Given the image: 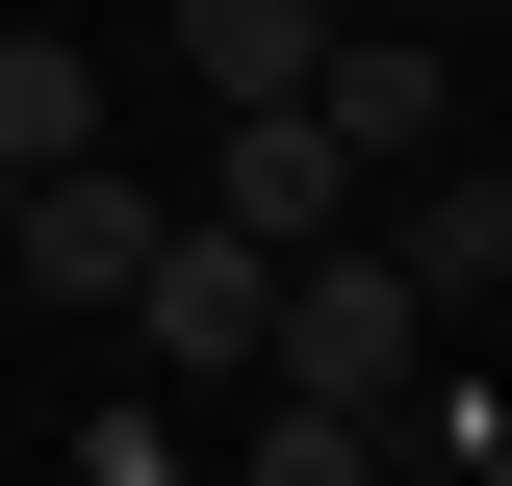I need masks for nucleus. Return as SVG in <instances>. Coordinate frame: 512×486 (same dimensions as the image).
Returning <instances> with one entry per match:
<instances>
[{"instance_id": "obj_1", "label": "nucleus", "mask_w": 512, "mask_h": 486, "mask_svg": "<svg viewBox=\"0 0 512 486\" xmlns=\"http://www.w3.org/2000/svg\"><path fill=\"white\" fill-rule=\"evenodd\" d=\"M256 384H282V410H410V384H436V307L384 282V231H333V256H282V307H256Z\"/></svg>"}, {"instance_id": "obj_2", "label": "nucleus", "mask_w": 512, "mask_h": 486, "mask_svg": "<svg viewBox=\"0 0 512 486\" xmlns=\"http://www.w3.org/2000/svg\"><path fill=\"white\" fill-rule=\"evenodd\" d=\"M180 205H205L231 256H333V231H359V154H333L308 103H256V128H205V154H180Z\"/></svg>"}, {"instance_id": "obj_3", "label": "nucleus", "mask_w": 512, "mask_h": 486, "mask_svg": "<svg viewBox=\"0 0 512 486\" xmlns=\"http://www.w3.org/2000/svg\"><path fill=\"white\" fill-rule=\"evenodd\" d=\"M154 231H180V180H154V154H77V180H26V205H0V282L128 307V282H154Z\"/></svg>"}, {"instance_id": "obj_4", "label": "nucleus", "mask_w": 512, "mask_h": 486, "mask_svg": "<svg viewBox=\"0 0 512 486\" xmlns=\"http://www.w3.org/2000/svg\"><path fill=\"white\" fill-rule=\"evenodd\" d=\"M308 128L359 154V180H410V154H461V52H436V26H333V77H308Z\"/></svg>"}, {"instance_id": "obj_5", "label": "nucleus", "mask_w": 512, "mask_h": 486, "mask_svg": "<svg viewBox=\"0 0 512 486\" xmlns=\"http://www.w3.org/2000/svg\"><path fill=\"white\" fill-rule=\"evenodd\" d=\"M256 307H282V256H231V231L180 205V231H154V282H128V333H154V384H231Z\"/></svg>"}, {"instance_id": "obj_6", "label": "nucleus", "mask_w": 512, "mask_h": 486, "mask_svg": "<svg viewBox=\"0 0 512 486\" xmlns=\"http://www.w3.org/2000/svg\"><path fill=\"white\" fill-rule=\"evenodd\" d=\"M77 154H128V77L77 52V26H0V205L77 180Z\"/></svg>"}, {"instance_id": "obj_7", "label": "nucleus", "mask_w": 512, "mask_h": 486, "mask_svg": "<svg viewBox=\"0 0 512 486\" xmlns=\"http://www.w3.org/2000/svg\"><path fill=\"white\" fill-rule=\"evenodd\" d=\"M154 26H180L205 128H256V103H308V77H333V0H154Z\"/></svg>"}, {"instance_id": "obj_8", "label": "nucleus", "mask_w": 512, "mask_h": 486, "mask_svg": "<svg viewBox=\"0 0 512 486\" xmlns=\"http://www.w3.org/2000/svg\"><path fill=\"white\" fill-rule=\"evenodd\" d=\"M384 282H410V307H512V180H487V154H410V231H384Z\"/></svg>"}, {"instance_id": "obj_9", "label": "nucleus", "mask_w": 512, "mask_h": 486, "mask_svg": "<svg viewBox=\"0 0 512 486\" xmlns=\"http://www.w3.org/2000/svg\"><path fill=\"white\" fill-rule=\"evenodd\" d=\"M231 486H384V435H359V410H256V435H231Z\"/></svg>"}]
</instances>
